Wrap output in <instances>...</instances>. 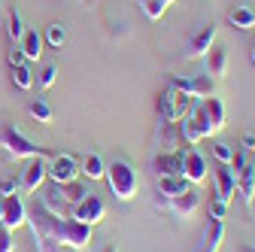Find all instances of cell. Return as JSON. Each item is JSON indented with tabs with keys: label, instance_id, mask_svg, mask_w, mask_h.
<instances>
[{
	"label": "cell",
	"instance_id": "15",
	"mask_svg": "<svg viewBox=\"0 0 255 252\" xmlns=\"http://www.w3.org/2000/svg\"><path fill=\"white\" fill-rule=\"evenodd\" d=\"M155 188H158V195L161 198H176V195H185L188 188H191V182L182 176V173H167V176H158V182H155Z\"/></svg>",
	"mask_w": 255,
	"mask_h": 252
},
{
	"label": "cell",
	"instance_id": "12",
	"mask_svg": "<svg viewBox=\"0 0 255 252\" xmlns=\"http://www.w3.org/2000/svg\"><path fill=\"white\" fill-rule=\"evenodd\" d=\"M222 240H225V222H222V219H210V222L204 225V231H201L198 246L191 252H219Z\"/></svg>",
	"mask_w": 255,
	"mask_h": 252
},
{
	"label": "cell",
	"instance_id": "34",
	"mask_svg": "<svg viewBox=\"0 0 255 252\" xmlns=\"http://www.w3.org/2000/svg\"><path fill=\"white\" fill-rule=\"evenodd\" d=\"M15 249V243H12V231L0 222V252H12Z\"/></svg>",
	"mask_w": 255,
	"mask_h": 252
},
{
	"label": "cell",
	"instance_id": "1",
	"mask_svg": "<svg viewBox=\"0 0 255 252\" xmlns=\"http://www.w3.org/2000/svg\"><path fill=\"white\" fill-rule=\"evenodd\" d=\"M27 225L34 228V231H40V234L55 237L64 249H88V243H91V228L88 225L76 222L73 216H55V213H49L40 201L27 210Z\"/></svg>",
	"mask_w": 255,
	"mask_h": 252
},
{
	"label": "cell",
	"instance_id": "38",
	"mask_svg": "<svg viewBox=\"0 0 255 252\" xmlns=\"http://www.w3.org/2000/svg\"><path fill=\"white\" fill-rule=\"evenodd\" d=\"M237 252H255V246H240Z\"/></svg>",
	"mask_w": 255,
	"mask_h": 252
},
{
	"label": "cell",
	"instance_id": "23",
	"mask_svg": "<svg viewBox=\"0 0 255 252\" xmlns=\"http://www.w3.org/2000/svg\"><path fill=\"white\" fill-rule=\"evenodd\" d=\"M228 24L237 27V30H252V27H255V9L246 6V3L234 6V9L228 12Z\"/></svg>",
	"mask_w": 255,
	"mask_h": 252
},
{
	"label": "cell",
	"instance_id": "41",
	"mask_svg": "<svg viewBox=\"0 0 255 252\" xmlns=\"http://www.w3.org/2000/svg\"><path fill=\"white\" fill-rule=\"evenodd\" d=\"M0 216H3V201H0Z\"/></svg>",
	"mask_w": 255,
	"mask_h": 252
},
{
	"label": "cell",
	"instance_id": "17",
	"mask_svg": "<svg viewBox=\"0 0 255 252\" xmlns=\"http://www.w3.org/2000/svg\"><path fill=\"white\" fill-rule=\"evenodd\" d=\"M234 192H237V179H234L231 167H228V164H219V167H216V198H222V201L231 204Z\"/></svg>",
	"mask_w": 255,
	"mask_h": 252
},
{
	"label": "cell",
	"instance_id": "16",
	"mask_svg": "<svg viewBox=\"0 0 255 252\" xmlns=\"http://www.w3.org/2000/svg\"><path fill=\"white\" fill-rule=\"evenodd\" d=\"M43 46H46V40H43L40 30H34V27H27V30H24V37L18 40V49H21L24 61H40Z\"/></svg>",
	"mask_w": 255,
	"mask_h": 252
},
{
	"label": "cell",
	"instance_id": "36",
	"mask_svg": "<svg viewBox=\"0 0 255 252\" xmlns=\"http://www.w3.org/2000/svg\"><path fill=\"white\" fill-rule=\"evenodd\" d=\"M15 192H18V182H15V179H3V182H0V198L15 195Z\"/></svg>",
	"mask_w": 255,
	"mask_h": 252
},
{
	"label": "cell",
	"instance_id": "32",
	"mask_svg": "<svg viewBox=\"0 0 255 252\" xmlns=\"http://www.w3.org/2000/svg\"><path fill=\"white\" fill-rule=\"evenodd\" d=\"M210 219H222V222H225V219H228V201L213 198L210 201Z\"/></svg>",
	"mask_w": 255,
	"mask_h": 252
},
{
	"label": "cell",
	"instance_id": "25",
	"mask_svg": "<svg viewBox=\"0 0 255 252\" xmlns=\"http://www.w3.org/2000/svg\"><path fill=\"white\" fill-rule=\"evenodd\" d=\"M176 3V0H140V9L146 12V18H152V21H158L170 6Z\"/></svg>",
	"mask_w": 255,
	"mask_h": 252
},
{
	"label": "cell",
	"instance_id": "26",
	"mask_svg": "<svg viewBox=\"0 0 255 252\" xmlns=\"http://www.w3.org/2000/svg\"><path fill=\"white\" fill-rule=\"evenodd\" d=\"M9 76H12V82H15L21 91H30V88H34V73H30V67L24 64V61L9 70Z\"/></svg>",
	"mask_w": 255,
	"mask_h": 252
},
{
	"label": "cell",
	"instance_id": "13",
	"mask_svg": "<svg viewBox=\"0 0 255 252\" xmlns=\"http://www.w3.org/2000/svg\"><path fill=\"white\" fill-rule=\"evenodd\" d=\"M201 61L207 64V76H213L216 82H219V79H225V73H228V46L213 43L210 52H207Z\"/></svg>",
	"mask_w": 255,
	"mask_h": 252
},
{
	"label": "cell",
	"instance_id": "37",
	"mask_svg": "<svg viewBox=\"0 0 255 252\" xmlns=\"http://www.w3.org/2000/svg\"><path fill=\"white\" fill-rule=\"evenodd\" d=\"M6 61H9V67H15V64H21V61H24V55H21V49H18V43H12V49H9V55H6Z\"/></svg>",
	"mask_w": 255,
	"mask_h": 252
},
{
	"label": "cell",
	"instance_id": "22",
	"mask_svg": "<svg viewBox=\"0 0 255 252\" xmlns=\"http://www.w3.org/2000/svg\"><path fill=\"white\" fill-rule=\"evenodd\" d=\"M158 137H161V152H176L179 146H185L182 143V137H179V125H170V122H161V128H158Z\"/></svg>",
	"mask_w": 255,
	"mask_h": 252
},
{
	"label": "cell",
	"instance_id": "5",
	"mask_svg": "<svg viewBox=\"0 0 255 252\" xmlns=\"http://www.w3.org/2000/svg\"><path fill=\"white\" fill-rule=\"evenodd\" d=\"M207 158L195 149V146H179V173L191 182V185H201L207 179Z\"/></svg>",
	"mask_w": 255,
	"mask_h": 252
},
{
	"label": "cell",
	"instance_id": "19",
	"mask_svg": "<svg viewBox=\"0 0 255 252\" xmlns=\"http://www.w3.org/2000/svg\"><path fill=\"white\" fill-rule=\"evenodd\" d=\"M201 107H204V113H207V119H210V128H213V134H219L222 128H225V104H222V98H207V101H201Z\"/></svg>",
	"mask_w": 255,
	"mask_h": 252
},
{
	"label": "cell",
	"instance_id": "24",
	"mask_svg": "<svg viewBox=\"0 0 255 252\" xmlns=\"http://www.w3.org/2000/svg\"><path fill=\"white\" fill-rule=\"evenodd\" d=\"M58 185V192H61V198L67 201L70 207H76L85 195H88V188H85V182H79V179H73V182H55Z\"/></svg>",
	"mask_w": 255,
	"mask_h": 252
},
{
	"label": "cell",
	"instance_id": "35",
	"mask_svg": "<svg viewBox=\"0 0 255 252\" xmlns=\"http://www.w3.org/2000/svg\"><path fill=\"white\" fill-rule=\"evenodd\" d=\"M237 149H243L246 155H252V152H255V134H252V131H246V134L240 137V146H237Z\"/></svg>",
	"mask_w": 255,
	"mask_h": 252
},
{
	"label": "cell",
	"instance_id": "10",
	"mask_svg": "<svg viewBox=\"0 0 255 252\" xmlns=\"http://www.w3.org/2000/svg\"><path fill=\"white\" fill-rule=\"evenodd\" d=\"M170 85L182 88V91L191 94L195 101H207V98H213V94H216V79L207 76V73H201V76H188V79H173Z\"/></svg>",
	"mask_w": 255,
	"mask_h": 252
},
{
	"label": "cell",
	"instance_id": "3",
	"mask_svg": "<svg viewBox=\"0 0 255 252\" xmlns=\"http://www.w3.org/2000/svg\"><path fill=\"white\" fill-rule=\"evenodd\" d=\"M198 101L191 98V94H185L182 88H176V85H170L161 98H158V116H161V122H170V125H179L185 116H188V110L195 107Z\"/></svg>",
	"mask_w": 255,
	"mask_h": 252
},
{
	"label": "cell",
	"instance_id": "9",
	"mask_svg": "<svg viewBox=\"0 0 255 252\" xmlns=\"http://www.w3.org/2000/svg\"><path fill=\"white\" fill-rule=\"evenodd\" d=\"M49 179L52 182H73L79 179V158H73L70 152H58L49 158Z\"/></svg>",
	"mask_w": 255,
	"mask_h": 252
},
{
	"label": "cell",
	"instance_id": "20",
	"mask_svg": "<svg viewBox=\"0 0 255 252\" xmlns=\"http://www.w3.org/2000/svg\"><path fill=\"white\" fill-rule=\"evenodd\" d=\"M234 179H237V192L243 195V201H246V207L255 201V164L249 161L243 170H237L234 173Z\"/></svg>",
	"mask_w": 255,
	"mask_h": 252
},
{
	"label": "cell",
	"instance_id": "29",
	"mask_svg": "<svg viewBox=\"0 0 255 252\" xmlns=\"http://www.w3.org/2000/svg\"><path fill=\"white\" fill-rule=\"evenodd\" d=\"M43 40H46L52 49H61L64 40H67V30H64V24H49V27H46V34H43Z\"/></svg>",
	"mask_w": 255,
	"mask_h": 252
},
{
	"label": "cell",
	"instance_id": "8",
	"mask_svg": "<svg viewBox=\"0 0 255 252\" xmlns=\"http://www.w3.org/2000/svg\"><path fill=\"white\" fill-rule=\"evenodd\" d=\"M70 216L76 219V222H82V225H88V228H94L98 222H104V216H107V204L98 198V195H85L73 210H70Z\"/></svg>",
	"mask_w": 255,
	"mask_h": 252
},
{
	"label": "cell",
	"instance_id": "2",
	"mask_svg": "<svg viewBox=\"0 0 255 252\" xmlns=\"http://www.w3.org/2000/svg\"><path fill=\"white\" fill-rule=\"evenodd\" d=\"M110 192L119 198V201H131L137 198V188H140V176L134 170V164L128 158H113L107 161V173H104Z\"/></svg>",
	"mask_w": 255,
	"mask_h": 252
},
{
	"label": "cell",
	"instance_id": "30",
	"mask_svg": "<svg viewBox=\"0 0 255 252\" xmlns=\"http://www.w3.org/2000/svg\"><path fill=\"white\" fill-rule=\"evenodd\" d=\"M34 240H37V252H67L55 237H49V234H40V231H34Z\"/></svg>",
	"mask_w": 255,
	"mask_h": 252
},
{
	"label": "cell",
	"instance_id": "42",
	"mask_svg": "<svg viewBox=\"0 0 255 252\" xmlns=\"http://www.w3.org/2000/svg\"><path fill=\"white\" fill-rule=\"evenodd\" d=\"M79 3H88V0H79Z\"/></svg>",
	"mask_w": 255,
	"mask_h": 252
},
{
	"label": "cell",
	"instance_id": "14",
	"mask_svg": "<svg viewBox=\"0 0 255 252\" xmlns=\"http://www.w3.org/2000/svg\"><path fill=\"white\" fill-rule=\"evenodd\" d=\"M167 210L176 216V219H191L198 210H201V192L198 188H188L185 195H176L167 201Z\"/></svg>",
	"mask_w": 255,
	"mask_h": 252
},
{
	"label": "cell",
	"instance_id": "27",
	"mask_svg": "<svg viewBox=\"0 0 255 252\" xmlns=\"http://www.w3.org/2000/svg\"><path fill=\"white\" fill-rule=\"evenodd\" d=\"M24 21H21V15H18V9H9L6 12V34H9V40L12 43H18L21 37H24Z\"/></svg>",
	"mask_w": 255,
	"mask_h": 252
},
{
	"label": "cell",
	"instance_id": "18",
	"mask_svg": "<svg viewBox=\"0 0 255 252\" xmlns=\"http://www.w3.org/2000/svg\"><path fill=\"white\" fill-rule=\"evenodd\" d=\"M104 173H107V161H104V155H98V152H88L85 158L79 161V176H85L88 182L104 179Z\"/></svg>",
	"mask_w": 255,
	"mask_h": 252
},
{
	"label": "cell",
	"instance_id": "7",
	"mask_svg": "<svg viewBox=\"0 0 255 252\" xmlns=\"http://www.w3.org/2000/svg\"><path fill=\"white\" fill-rule=\"evenodd\" d=\"M49 179V161L43 158V155H37V158H27V167L21 170V179H18V192L24 195H34L40 192V185Z\"/></svg>",
	"mask_w": 255,
	"mask_h": 252
},
{
	"label": "cell",
	"instance_id": "6",
	"mask_svg": "<svg viewBox=\"0 0 255 252\" xmlns=\"http://www.w3.org/2000/svg\"><path fill=\"white\" fill-rule=\"evenodd\" d=\"M216 37H219V24H216V21H204L195 34L188 37V43H185V58H188V61H201V58L210 52V46L216 43Z\"/></svg>",
	"mask_w": 255,
	"mask_h": 252
},
{
	"label": "cell",
	"instance_id": "33",
	"mask_svg": "<svg viewBox=\"0 0 255 252\" xmlns=\"http://www.w3.org/2000/svg\"><path fill=\"white\" fill-rule=\"evenodd\" d=\"M55 79H58V67H55V64H46L43 73H40V88H52Z\"/></svg>",
	"mask_w": 255,
	"mask_h": 252
},
{
	"label": "cell",
	"instance_id": "40",
	"mask_svg": "<svg viewBox=\"0 0 255 252\" xmlns=\"http://www.w3.org/2000/svg\"><path fill=\"white\" fill-rule=\"evenodd\" d=\"M104 252H119V249H116V246H107V249H104Z\"/></svg>",
	"mask_w": 255,
	"mask_h": 252
},
{
	"label": "cell",
	"instance_id": "21",
	"mask_svg": "<svg viewBox=\"0 0 255 252\" xmlns=\"http://www.w3.org/2000/svg\"><path fill=\"white\" fill-rule=\"evenodd\" d=\"M152 170L158 176L179 173V149L176 152H158V155H152Z\"/></svg>",
	"mask_w": 255,
	"mask_h": 252
},
{
	"label": "cell",
	"instance_id": "28",
	"mask_svg": "<svg viewBox=\"0 0 255 252\" xmlns=\"http://www.w3.org/2000/svg\"><path fill=\"white\" fill-rule=\"evenodd\" d=\"M27 113H30V119H37V122H52V107L43 101V98H37V101H30V107H27Z\"/></svg>",
	"mask_w": 255,
	"mask_h": 252
},
{
	"label": "cell",
	"instance_id": "4",
	"mask_svg": "<svg viewBox=\"0 0 255 252\" xmlns=\"http://www.w3.org/2000/svg\"><path fill=\"white\" fill-rule=\"evenodd\" d=\"M0 149H3L9 158H15V161H21V158H37V155H43V158H46V152L34 140H27L15 128V125H3V128H0Z\"/></svg>",
	"mask_w": 255,
	"mask_h": 252
},
{
	"label": "cell",
	"instance_id": "31",
	"mask_svg": "<svg viewBox=\"0 0 255 252\" xmlns=\"http://www.w3.org/2000/svg\"><path fill=\"white\" fill-rule=\"evenodd\" d=\"M231 155H234V143H225V140H216V143H213V158H216L219 164H228Z\"/></svg>",
	"mask_w": 255,
	"mask_h": 252
},
{
	"label": "cell",
	"instance_id": "11",
	"mask_svg": "<svg viewBox=\"0 0 255 252\" xmlns=\"http://www.w3.org/2000/svg\"><path fill=\"white\" fill-rule=\"evenodd\" d=\"M0 201H3V216H0V222H3L9 231L27 225V207H24V201H21L18 192H15V195H6V198H0Z\"/></svg>",
	"mask_w": 255,
	"mask_h": 252
},
{
	"label": "cell",
	"instance_id": "39",
	"mask_svg": "<svg viewBox=\"0 0 255 252\" xmlns=\"http://www.w3.org/2000/svg\"><path fill=\"white\" fill-rule=\"evenodd\" d=\"M249 61H252V64H255V46L249 49Z\"/></svg>",
	"mask_w": 255,
	"mask_h": 252
}]
</instances>
